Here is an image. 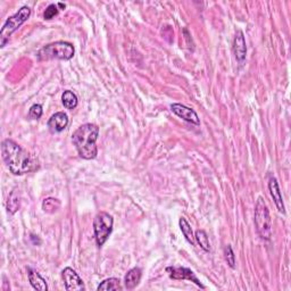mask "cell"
<instances>
[{
	"label": "cell",
	"instance_id": "1",
	"mask_svg": "<svg viewBox=\"0 0 291 291\" xmlns=\"http://www.w3.org/2000/svg\"><path fill=\"white\" fill-rule=\"evenodd\" d=\"M2 155L6 166L14 176H23L39 168L38 158L30 154L28 150L22 148L19 143L12 139L3 141Z\"/></svg>",
	"mask_w": 291,
	"mask_h": 291
},
{
	"label": "cell",
	"instance_id": "2",
	"mask_svg": "<svg viewBox=\"0 0 291 291\" xmlns=\"http://www.w3.org/2000/svg\"><path fill=\"white\" fill-rule=\"evenodd\" d=\"M98 136H99V128L96 124L91 123L81 125L73 133L72 141H73L80 157L88 160L97 157Z\"/></svg>",
	"mask_w": 291,
	"mask_h": 291
},
{
	"label": "cell",
	"instance_id": "3",
	"mask_svg": "<svg viewBox=\"0 0 291 291\" xmlns=\"http://www.w3.org/2000/svg\"><path fill=\"white\" fill-rule=\"evenodd\" d=\"M74 52L75 49L72 43L66 41H56L40 49L37 56L39 61H70L71 58H73Z\"/></svg>",
	"mask_w": 291,
	"mask_h": 291
},
{
	"label": "cell",
	"instance_id": "4",
	"mask_svg": "<svg viewBox=\"0 0 291 291\" xmlns=\"http://www.w3.org/2000/svg\"><path fill=\"white\" fill-rule=\"evenodd\" d=\"M255 225L257 234L263 240H271L272 238V221L270 210L265 201L259 197L255 206Z\"/></svg>",
	"mask_w": 291,
	"mask_h": 291
},
{
	"label": "cell",
	"instance_id": "5",
	"mask_svg": "<svg viewBox=\"0 0 291 291\" xmlns=\"http://www.w3.org/2000/svg\"><path fill=\"white\" fill-rule=\"evenodd\" d=\"M31 15V8L28 6L22 7L15 15L11 16L4 24L2 31H0V47L4 48L10 41V38L15 31L19 30L26 21L29 20Z\"/></svg>",
	"mask_w": 291,
	"mask_h": 291
},
{
	"label": "cell",
	"instance_id": "6",
	"mask_svg": "<svg viewBox=\"0 0 291 291\" xmlns=\"http://www.w3.org/2000/svg\"><path fill=\"white\" fill-rule=\"evenodd\" d=\"M114 220L113 216L106 212L98 213L93 220V232H95V239L97 246L101 248L104 244L109 238L113 231Z\"/></svg>",
	"mask_w": 291,
	"mask_h": 291
},
{
	"label": "cell",
	"instance_id": "7",
	"mask_svg": "<svg viewBox=\"0 0 291 291\" xmlns=\"http://www.w3.org/2000/svg\"><path fill=\"white\" fill-rule=\"evenodd\" d=\"M62 277L64 281L65 289L67 291H83L86 290V286L81 277L75 272L73 268L65 267L62 272Z\"/></svg>",
	"mask_w": 291,
	"mask_h": 291
},
{
	"label": "cell",
	"instance_id": "8",
	"mask_svg": "<svg viewBox=\"0 0 291 291\" xmlns=\"http://www.w3.org/2000/svg\"><path fill=\"white\" fill-rule=\"evenodd\" d=\"M166 272L168 273V275L173 280H188L194 282L195 284H197L201 289H205V285L201 283L198 277L196 276V274L192 272L190 268L187 267H176V266H169L166 267Z\"/></svg>",
	"mask_w": 291,
	"mask_h": 291
},
{
	"label": "cell",
	"instance_id": "9",
	"mask_svg": "<svg viewBox=\"0 0 291 291\" xmlns=\"http://www.w3.org/2000/svg\"><path fill=\"white\" fill-rule=\"evenodd\" d=\"M171 110L177 116H179V118L182 119L183 121H186V122L188 123H191L195 125L200 124V120L198 118V115H197V113L194 109L189 108V107L181 105V104H172Z\"/></svg>",
	"mask_w": 291,
	"mask_h": 291
},
{
	"label": "cell",
	"instance_id": "10",
	"mask_svg": "<svg viewBox=\"0 0 291 291\" xmlns=\"http://www.w3.org/2000/svg\"><path fill=\"white\" fill-rule=\"evenodd\" d=\"M234 52L236 60L239 62V64H244L247 55V44H246L245 35L243 31L238 30L236 32L235 40H234Z\"/></svg>",
	"mask_w": 291,
	"mask_h": 291
},
{
	"label": "cell",
	"instance_id": "11",
	"mask_svg": "<svg viewBox=\"0 0 291 291\" xmlns=\"http://www.w3.org/2000/svg\"><path fill=\"white\" fill-rule=\"evenodd\" d=\"M47 125L51 133H60L64 131L69 125V116L64 111H58L49 119Z\"/></svg>",
	"mask_w": 291,
	"mask_h": 291
},
{
	"label": "cell",
	"instance_id": "12",
	"mask_svg": "<svg viewBox=\"0 0 291 291\" xmlns=\"http://www.w3.org/2000/svg\"><path fill=\"white\" fill-rule=\"evenodd\" d=\"M268 190H270V194L272 196L273 200H274L277 210H279L281 214H285L283 198H282L279 183H277V180L274 177H272L270 179V182H268Z\"/></svg>",
	"mask_w": 291,
	"mask_h": 291
},
{
	"label": "cell",
	"instance_id": "13",
	"mask_svg": "<svg viewBox=\"0 0 291 291\" xmlns=\"http://www.w3.org/2000/svg\"><path fill=\"white\" fill-rule=\"evenodd\" d=\"M142 276V271L140 267H133L130 270L124 277V286L128 290H133L136 286L140 283Z\"/></svg>",
	"mask_w": 291,
	"mask_h": 291
},
{
	"label": "cell",
	"instance_id": "14",
	"mask_svg": "<svg viewBox=\"0 0 291 291\" xmlns=\"http://www.w3.org/2000/svg\"><path fill=\"white\" fill-rule=\"evenodd\" d=\"M28 276H29V281L32 288L38 290V291H47L48 290V285L46 280L39 274L37 271L32 270V268H29L28 270Z\"/></svg>",
	"mask_w": 291,
	"mask_h": 291
},
{
	"label": "cell",
	"instance_id": "15",
	"mask_svg": "<svg viewBox=\"0 0 291 291\" xmlns=\"http://www.w3.org/2000/svg\"><path fill=\"white\" fill-rule=\"evenodd\" d=\"M123 286L121 284L120 279H116V277H109V279H106L101 282V283L98 285L97 290L98 291H110V290H122Z\"/></svg>",
	"mask_w": 291,
	"mask_h": 291
},
{
	"label": "cell",
	"instance_id": "16",
	"mask_svg": "<svg viewBox=\"0 0 291 291\" xmlns=\"http://www.w3.org/2000/svg\"><path fill=\"white\" fill-rule=\"evenodd\" d=\"M62 101L65 108L70 110L75 109L78 106V97L74 92H72L71 90L64 91V93H63V96H62Z\"/></svg>",
	"mask_w": 291,
	"mask_h": 291
},
{
	"label": "cell",
	"instance_id": "17",
	"mask_svg": "<svg viewBox=\"0 0 291 291\" xmlns=\"http://www.w3.org/2000/svg\"><path fill=\"white\" fill-rule=\"evenodd\" d=\"M179 224H180V229H181L182 234H183V236H185V238L187 239L188 243L194 246L195 245V235H194V231H192L191 225L189 224V222H188L185 217H181L180 221H179Z\"/></svg>",
	"mask_w": 291,
	"mask_h": 291
},
{
	"label": "cell",
	"instance_id": "18",
	"mask_svg": "<svg viewBox=\"0 0 291 291\" xmlns=\"http://www.w3.org/2000/svg\"><path fill=\"white\" fill-rule=\"evenodd\" d=\"M195 240L198 243L200 246V248L205 250L206 253L210 252V244H209V239L207 234L204 230H197L195 234Z\"/></svg>",
	"mask_w": 291,
	"mask_h": 291
},
{
	"label": "cell",
	"instance_id": "19",
	"mask_svg": "<svg viewBox=\"0 0 291 291\" xmlns=\"http://www.w3.org/2000/svg\"><path fill=\"white\" fill-rule=\"evenodd\" d=\"M61 208V201L56 198H47L43 200L42 203V209L48 214L56 213L58 209Z\"/></svg>",
	"mask_w": 291,
	"mask_h": 291
},
{
	"label": "cell",
	"instance_id": "20",
	"mask_svg": "<svg viewBox=\"0 0 291 291\" xmlns=\"http://www.w3.org/2000/svg\"><path fill=\"white\" fill-rule=\"evenodd\" d=\"M21 206V201H20V197L16 194L15 191H13L10 198H8V203H7V209L8 213L10 214H15L17 210L20 209Z\"/></svg>",
	"mask_w": 291,
	"mask_h": 291
},
{
	"label": "cell",
	"instance_id": "21",
	"mask_svg": "<svg viewBox=\"0 0 291 291\" xmlns=\"http://www.w3.org/2000/svg\"><path fill=\"white\" fill-rule=\"evenodd\" d=\"M224 257H225L226 263L229 264V266L231 268H235L236 267V256H235L234 249H232L230 245H227L226 247L224 248Z\"/></svg>",
	"mask_w": 291,
	"mask_h": 291
},
{
	"label": "cell",
	"instance_id": "22",
	"mask_svg": "<svg viewBox=\"0 0 291 291\" xmlns=\"http://www.w3.org/2000/svg\"><path fill=\"white\" fill-rule=\"evenodd\" d=\"M42 113H43L42 106L39 105V104H35L30 108L29 118L31 120H39L42 116Z\"/></svg>",
	"mask_w": 291,
	"mask_h": 291
},
{
	"label": "cell",
	"instance_id": "23",
	"mask_svg": "<svg viewBox=\"0 0 291 291\" xmlns=\"http://www.w3.org/2000/svg\"><path fill=\"white\" fill-rule=\"evenodd\" d=\"M57 14H58V6L51 4V5H49L47 7L46 12H44V14H43L44 20H52Z\"/></svg>",
	"mask_w": 291,
	"mask_h": 291
},
{
	"label": "cell",
	"instance_id": "24",
	"mask_svg": "<svg viewBox=\"0 0 291 291\" xmlns=\"http://www.w3.org/2000/svg\"><path fill=\"white\" fill-rule=\"evenodd\" d=\"M57 6H58V7H61V8H63V10H64V8L66 7V6H65V4H62V3H58V4H57Z\"/></svg>",
	"mask_w": 291,
	"mask_h": 291
}]
</instances>
